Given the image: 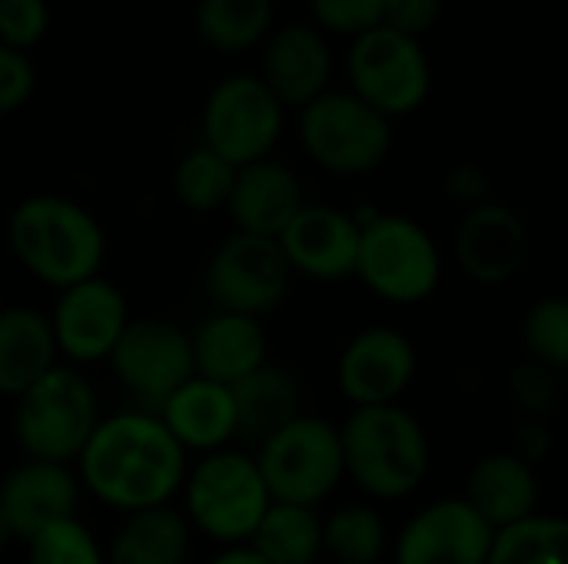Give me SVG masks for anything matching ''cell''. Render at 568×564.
Wrapping results in <instances>:
<instances>
[{"instance_id": "obj_7", "label": "cell", "mask_w": 568, "mask_h": 564, "mask_svg": "<svg viewBox=\"0 0 568 564\" xmlns=\"http://www.w3.org/2000/svg\"><path fill=\"white\" fill-rule=\"evenodd\" d=\"M253 459L270 499L286 505L316 509L346 479L339 425L326 422L323 416L300 412L293 422L263 439Z\"/></svg>"}, {"instance_id": "obj_10", "label": "cell", "mask_w": 568, "mask_h": 564, "mask_svg": "<svg viewBox=\"0 0 568 564\" xmlns=\"http://www.w3.org/2000/svg\"><path fill=\"white\" fill-rule=\"evenodd\" d=\"M293 273L276 239L230 233L206 259L203 286L216 312L263 319L286 302Z\"/></svg>"}, {"instance_id": "obj_35", "label": "cell", "mask_w": 568, "mask_h": 564, "mask_svg": "<svg viewBox=\"0 0 568 564\" xmlns=\"http://www.w3.org/2000/svg\"><path fill=\"white\" fill-rule=\"evenodd\" d=\"M310 10L323 30L359 37L383 23V0H310Z\"/></svg>"}, {"instance_id": "obj_28", "label": "cell", "mask_w": 568, "mask_h": 564, "mask_svg": "<svg viewBox=\"0 0 568 564\" xmlns=\"http://www.w3.org/2000/svg\"><path fill=\"white\" fill-rule=\"evenodd\" d=\"M193 27L216 53H246L273 27V0H196Z\"/></svg>"}, {"instance_id": "obj_26", "label": "cell", "mask_w": 568, "mask_h": 564, "mask_svg": "<svg viewBox=\"0 0 568 564\" xmlns=\"http://www.w3.org/2000/svg\"><path fill=\"white\" fill-rule=\"evenodd\" d=\"M193 548V529L173 505L143 509L123 515L113 532L106 564H186Z\"/></svg>"}, {"instance_id": "obj_12", "label": "cell", "mask_w": 568, "mask_h": 564, "mask_svg": "<svg viewBox=\"0 0 568 564\" xmlns=\"http://www.w3.org/2000/svg\"><path fill=\"white\" fill-rule=\"evenodd\" d=\"M106 362L140 409L156 412L193 376L190 332L160 316L130 319Z\"/></svg>"}, {"instance_id": "obj_38", "label": "cell", "mask_w": 568, "mask_h": 564, "mask_svg": "<svg viewBox=\"0 0 568 564\" xmlns=\"http://www.w3.org/2000/svg\"><path fill=\"white\" fill-rule=\"evenodd\" d=\"M439 13H443V0H383V27L416 40L419 33L436 27Z\"/></svg>"}, {"instance_id": "obj_23", "label": "cell", "mask_w": 568, "mask_h": 564, "mask_svg": "<svg viewBox=\"0 0 568 564\" xmlns=\"http://www.w3.org/2000/svg\"><path fill=\"white\" fill-rule=\"evenodd\" d=\"M469 509L493 529L516 525L539 512V479L536 465L519 459L516 452H493L483 455L466 482Z\"/></svg>"}, {"instance_id": "obj_5", "label": "cell", "mask_w": 568, "mask_h": 564, "mask_svg": "<svg viewBox=\"0 0 568 564\" xmlns=\"http://www.w3.org/2000/svg\"><path fill=\"white\" fill-rule=\"evenodd\" d=\"M13 402V435L33 462L73 465L100 422L97 389L77 366L57 362Z\"/></svg>"}, {"instance_id": "obj_33", "label": "cell", "mask_w": 568, "mask_h": 564, "mask_svg": "<svg viewBox=\"0 0 568 564\" xmlns=\"http://www.w3.org/2000/svg\"><path fill=\"white\" fill-rule=\"evenodd\" d=\"M27 564H106L93 532L73 515L27 539Z\"/></svg>"}, {"instance_id": "obj_34", "label": "cell", "mask_w": 568, "mask_h": 564, "mask_svg": "<svg viewBox=\"0 0 568 564\" xmlns=\"http://www.w3.org/2000/svg\"><path fill=\"white\" fill-rule=\"evenodd\" d=\"M50 27L47 0H0V47L30 53Z\"/></svg>"}, {"instance_id": "obj_3", "label": "cell", "mask_w": 568, "mask_h": 564, "mask_svg": "<svg viewBox=\"0 0 568 564\" xmlns=\"http://www.w3.org/2000/svg\"><path fill=\"white\" fill-rule=\"evenodd\" d=\"M346 475L379 502H403L416 495L429 475V435L423 422L396 406L353 409L339 425Z\"/></svg>"}, {"instance_id": "obj_15", "label": "cell", "mask_w": 568, "mask_h": 564, "mask_svg": "<svg viewBox=\"0 0 568 564\" xmlns=\"http://www.w3.org/2000/svg\"><path fill=\"white\" fill-rule=\"evenodd\" d=\"M493 529L463 495L419 509L389 542L393 564H486Z\"/></svg>"}, {"instance_id": "obj_37", "label": "cell", "mask_w": 568, "mask_h": 564, "mask_svg": "<svg viewBox=\"0 0 568 564\" xmlns=\"http://www.w3.org/2000/svg\"><path fill=\"white\" fill-rule=\"evenodd\" d=\"M37 90V70L27 53L0 47V116L17 113Z\"/></svg>"}, {"instance_id": "obj_29", "label": "cell", "mask_w": 568, "mask_h": 564, "mask_svg": "<svg viewBox=\"0 0 568 564\" xmlns=\"http://www.w3.org/2000/svg\"><path fill=\"white\" fill-rule=\"evenodd\" d=\"M389 542V525L373 505L349 502L323 519V555H329L333 564L383 562Z\"/></svg>"}, {"instance_id": "obj_42", "label": "cell", "mask_w": 568, "mask_h": 564, "mask_svg": "<svg viewBox=\"0 0 568 564\" xmlns=\"http://www.w3.org/2000/svg\"><path fill=\"white\" fill-rule=\"evenodd\" d=\"M10 542H13V529H10V522H7V515L0 509V555L10 548Z\"/></svg>"}, {"instance_id": "obj_13", "label": "cell", "mask_w": 568, "mask_h": 564, "mask_svg": "<svg viewBox=\"0 0 568 564\" xmlns=\"http://www.w3.org/2000/svg\"><path fill=\"white\" fill-rule=\"evenodd\" d=\"M416 342L393 326H369L356 332L336 359V386L353 409L396 406L416 382Z\"/></svg>"}, {"instance_id": "obj_43", "label": "cell", "mask_w": 568, "mask_h": 564, "mask_svg": "<svg viewBox=\"0 0 568 564\" xmlns=\"http://www.w3.org/2000/svg\"><path fill=\"white\" fill-rule=\"evenodd\" d=\"M0 309H3V286H0Z\"/></svg>"}, {"instance_id": "obj_2", "label": "cell", "mask_w": 568, "mask_h": 564, "mask_svg": "<svg viewBox=\"0 0 568 564\" xmlns=\"http://www.w3.org/2000/svg\"><path fill=\"white\" fill-rule=\"evenodd\" d=\"M7 243L20 269L57 293L100 276L106 259V236L97 216L60 193L20 199L7 219Z\"/></svg>"}, {"instance_id": "obj_21", "label": "cell", "mask_w": 568, "mask_h": 564, "mask_svg": "<svg viewBox=\"0 0 568 564\" xmlns=\"http://www.w3.org/2000/svg\"><path fill=\"white\" fill-rule=\"evenodd\" d=\"M156 419L176 439V445L190 455H210L230 449L236 439V409L230 386L190 376L160 409Z\"/></svg>"}, {"instance_id": "obj_17", "label": "cell", "mask_w": 568, "mask_h": 564, "mask_svg": "<svg viewBox=\"0 0 568 564\" xmlns=\"http://www.w3.org/2000/svg\"><path fill=\"white\" fill-rule=\"evenodd\" d=\"M453 249L459 269L473 283L499 286L523 269L529 256V229L513 206L486 199L466 209V216L456 226Z\"/></svg>"}, {"instance_id": "obj_44", "label": "cell", "mask_w": 568, "mask_h": 564, "mask_svg": "<svg viewBox=\"0 0 568 564\" xmlns=\"http://www.w3.org/2000/svg\"><path fill=\"white\" fill-rule=\"evenodd\" d=\"M316 564H333V562H316Z\"/></svg>"}, {"instance_id": "obj_8", "label": "cell", "mask_w": 568, "mask_h": 564, "mask_svg": "<svg viewBox=\"0 0 568 564\" xmlns=\"http://www.w3.org/2000/svg\"><path fill=\"white\" fill-rule=\"evenodd\" d=\"M306 156L333 176H363L386 163L393 123L349 90H326L300 110Z\"/></svg>"}, {"instance_id": "obj_19", "label": "cell", "mask_w": 568, "mask_h": 564, "mask_svg": "<svg viewBox=\"0 0 568 564\" xmlns=\"http://www.w3.org/2000/svg\"><path fill=\"white\" fill-rule=\"evenodd\" d=\"M80 505V479L70 465L23 459L0 479V509L13 539L27 542L40 529L73 519Z\"/></svg>"}, {"instance_id": "obj_20", "label": "cell", "mask_w": 568, "mask_h": 564, "mask_svg": "<svg viewBox=\"0 0 568 564\" xmlns=\"http://www.w3.org/2000/svg\"><path fill=\"white\" fill-rule=\"evenodd\" d=\"M303 203L306 199H303L300 176L286 163L266 156V160L236 166L226 213L236 233L280 239V233L290 226V219L300 213Z\"/></svg>"}, {"instance_id": "obj_36", "label": "cell", "mask_w": 568, "mask_h": 564, "mask_svg": "<svg viewBox=\"0 0 568 564\" xmlns=\"http://www.w3.org/2000/svg\"><path fill=\"white\" fill-rule=\"evenodd\" d=\"M513 396L529 412V419H542L559 402V372L539 362H523L513 372Z\"/></svg>"}, {"instance_id": "obj_27", "label": "cell", "mask_w": 568, "mask_h": 564, "mask_svg": "<svg viewBox=\"0 0 568 564\" xmlns=\"http://www.w3.org/2000/svg\"><path fill=\"white\" fill-rule=\"evenodd\" d=\"M246 545L266 564H316L323 558V519L316 509L270 502Z\"/></svg>"}, {"instance_id": "obj_30", "label": "cell", "mask_w": 568, "mask_h": 564, "mask_svg": "<svg viewBox=\"0 0 568 564\" xmlns=\"http://www.w3.org/2000/svg\"><path fill=\"white\" fill-rule=\"evenodd\" d=\"M486 564H568V522L536 512L493 532Z\"/></svg>"}, {"instance_id": "obj_14", "label": "cell", "mask_w": 568, "mask_h": 564, "mask_svg": "<svg viewBox=\"0 0 568 564\" xmlns=\"http://www.w3.org/2000/svg\"><path fill=\"white\" fill-rule=\"evenodd\" d=\"M47 319L57 342V356L70 359L73 366H93L110 359L116 339L123 336L133 316L120 286L103 276H90L60 289Z\"/></svg>"}, {"instance_id": "obj_11", "label": "cell", "mask_w": 568, "mask_h": 564, "mask_svg": "<svg viewBox=\"0 0 568 564\" xmlns=\"http://www.w3.org/2000/svg\"><path fill=\"white\" fill-rule=\"evenodd\" d=\"M283 136V103L260 76L220 80L203 103V146L233 166L273 156Z\"/></svg>"}, {"instance_id": "obj_39", "label": "cell", "mask_w": 568, "mask_h": 564, "mask_svg": "<svg viewBox=\"0 0 568 564\" xmlns=\"http://www.w3.org/2000/svg\"><path fill=\"white\" fill-rule=\"evenodd\" d=\"M443 189H446V196H449L456 206L473 209V206H479V203L489 199V173H486L479 163H473V160L456 163V166L446 173Z\"/></svg>"}, {"instance_id": "obj_41", "label": "cell", "mask_w": 568, "mask_h": 564, "mask_svg": "<svg viewBox=\"0 0 568 564\" xmlns=\"http://www.w3.org/2000/svg\"><path fill=\"white\" fill-rule=\"evenodd\" d=\"M206 564H266L250 545H230V548H223V552H216L213 558Z\"/></svg>"}, {"instance_id": "obj_16", "label": "cell", "mask_w": 568, "mask_h": 564, "mask_svg": "<svg viewBox=\"0 0 568 564\" xmlns=\"http://www.w3.org/2000/svg\"><path fill=\"white\" fill-rule=\"evenodd\" d=\"M276 243L293 276H306L316 283H343L356 276L359 223L346 209L303 203Z\"/></svg>"}, {"instance_id": "obj_32", "label": "cell", "mask_w": 568, "mask_h": 564, "mask_svg": "<svg viewBox=\"0 0 568 564\" xmlns=\"http://www.w3.org/2000/svg\"><path fill=\"white\" fill-rule=\"evenodd\" d=\"M523 346L529 362H539L552 372L568 366V302L562 296L536 299L523 316Z\"/></svg>"}, {"instance_id": "obj_25", "label": "cell", "mask_w": 568, "mask_h": 564, "mask_svg": "<svg viewBox=\"0 0 568 564\" xmlns=\"http://www.w3.org/2000/svg\"><path fill=\"white\" fill-rule=\"evenodd\" d=\"M230 392L236 409V439L263 442L303 412V389L286 366L266 362L230 386Z\"/></svg>"}, {"instance_id": "obj_18", "label": "cell", "mask_w": 568, "mask_h": 564, "mask_svg": "<svg viewBox=\"0 0 568 564\" xmlns=\"http://www.w3.org/2000/svg\"><path fill=\"white\" fill-rule=\"evenodd\" d=\"M333 76V50L320 27L313 23H286L266 37L263 47V73L266 90L286 106H306L329 90Z\"/></svg>"}, {"instance_id": "obj_9", "label": "cell", "mask_w": 568, "mask_h": 564, "mask_svg": "<svg viewBox=\"0 0 568 564\" xmlns=\"http://www.w3.org/2000/svg\"><path fill=\"white\" fill-rule=\"evenodd\" d=\"M346 76L349 93H356L386 120L416 113L433 90V66L419 40L383 23L353 37Z\"/></svg>"}, {"instance_id": "obj_24", "label": "cell", "mask_w": 568, "mask_h": 564, "mask_svg": "<svg viewBox=\"0 0 568 564\" xmlns=\"http://www.w3.org/2000/svg\"><path fill=\"white\" fill-rule=\"evenodd\" d=\"M50 319L30 306L0 309V396L17 399L57 366Z\"/></svg>"}, {"instance_id": "obj_22", "label": "cell", "mask_w": 568, "mask_h": 564, "mask_svg": "<svg viewBox=\"0 0 568 564\" xmlns=\"http://www.w3.org/2000/svg\"><path fill=\"white\" fill-rule=\"evenodd\" d=\"M190 349L193 376L220 386H236L270 362V339L263 322L236 312H213L206 322H200V329L190 332Z\"/></svg>"}, {"instance_id": "obj_4", "label": "cell", "mask_w": 568, "mask_h": 564, "mask_svg": "<svg viewBox=\"0 0 568 564\" xmlns=\"http://www.w3.org/2000/svg\"><path fill=\"white\" fill-rule=\"evenodd\" d=\"M180 495L190 529L223 548L246 545L273 502L256 459L236 449L200 455L196 465L186 469Z\"/></svg>"}, {"instance_id": "obj_31", "label": "cell", "mask_w": 568, "mask_h": 564, "mask_svg": "<svg viewBox=\"0 0 568 564\" xmlns=\"http://www.w3.org/2000/svg\"><path fill=\"white\" fill-rule=\"evenodd\" d=\"M233 176H236L233 163H226L223 156H216L206 146H193L180 156V163L173 170V193H176L180 206L190 213H200V216L220 213V209H226Z\"/></svg>"}, {"instance_id": "obj_6", "label": "cell", "mask_w": 568, "mask_h": 564, "mask_svg": "<svg viewBox=\"0 0 568 564\" xmlns=\"http://www.w3.org/2000/svg\"><path fill=\"white\" fill-rule=\"evenodd\" d=\"M356 276L383 302L419 306L443 283V253L423 223L376 209L359 223Z\"/></svg>"}, {"instance_id": "obj_1", "label": "cell", "mask_w": 568, "mask_h": 564, "mask_svg": "<svg viewBox=\"0 0 568 564\" xmlns=\"http://www.w3.org/2000/svg\"><path fill=\"white\" fill-rule=\"evenodd\" d=\"M186 469V452L146 409L100 419L77 455L80 489L120 515L170 505L183 489Z\"/></svg>"}, {"instance_id": "obj_40", "label": "cell", "mask_w": 568, "mask_h": 564, "mask_svg": "<svg viewBox=\"0 0 568 564\" xmlns=\"http://www.w3.org/2000/svg\"><path fill=\"white\" fill-rule=\"evenodd\" d=\"M549 449H552V435H549V429H546L542 419H529V422L516 432V449H513V452H516L519 459H526L529 465L539 462V459H546Z\"/></svg>"}]
</instances>
